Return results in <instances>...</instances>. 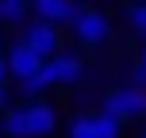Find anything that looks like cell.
Listing matches in <instances>:
<instances>
[{
    "mask_svg": "<svg viewBox=\"0 0 146 138\" xmlns=\"http://www.w3.org/2000/svg\"><path fill=\"white\" fill-rule=\"evenodd\" d=\"M131 27L139 31V35H146V4H135L131 8Z\"/></svg>",
    "mask_w": 146,
    "mask_h": 138,
    "instance_id": "cell-12",
    "label": "cell"
},
{
    "mask_svg": "<svg viewBox=\"0 0 146 138\" xmlns=\"http://www.w3.org/2000/svg\"><path fill=\"white\" fill-rule=\"evenodd\" d=\"M42 65H46V58H42L38 50H31L27 42H15L12 50H8V69H12L19 81H27L31 73H38Z\"/></svg>",
    "mask_w": 146,
    "mask_h": 138,
    "instance_id": "cell-3",
    "label": "cell"
},
{
    "mask_svg": "<svg viewBox=\"0 0 146 138\" xmlns=\"http://www.w3.org/2000/svg\"><path fill=\"white\" fill-rule=\"evenodd\" d=\"M35 15L38 19H46V23H77V15H81V8H73L69 0H35Z\"/></svg>",
    "mask_w": 146,
    "mask_h": 138,
    "instance_id": "cell-7",
    "label": "cell"
},
{
    "mask_svg": "<svg viewBox=\"0 0 146 138\" xmlns=\"http://www.w3.org/2000/svg\"><path fill=\"white\" fill-rule=\"evenodd\" d=\"M73 31H77V38L85 46H96V42L108 38V15L104 12H81L77 23H73Z\"/></svg>",
    "mask_w": 146,
    "mask_h": 138,
    "instance_id": "cell-4",
    "label": "cell"
},
{
    "mask_svg": "<svg viewBox=\"0 0 146 138\" xmlns=\"http://www.w3.org/2000/svg\"><path fill=\"white\" fill-rule=\"evenodd\" d=\"M104 111L119 115L123 123H127V119H142L146 115V92H142L139 85H123V88H115V92H108Z\"/></svg>",
    "mask_w": 146,
    "mask_h": 138,
    "instance_id": "cell-1",
    "label": "cell"
},
{
    "mask_svg": "<svg viewBox=\"0 0 146 138\" xmlns=\"http://www.w3.org/2000/svg\"><path fill=\"white\" fill-rule=\"evenodd\" d=\"M54 85V77H50V69H38V73H31V77L27 81H23V88H27V92H46V88H50Z\"/></svg>",
    "mask_w": 146,
    "mask_h": 138,
    "instance_id": "cell-10",
    "label": "cell"
},
{
    "mask_svg": "<svg viewBox=\"0 0 146 138\" xmlns=\"http://www.w3.org/2000/svg\"><path fill=\"white\" fill-rule=\"evenodd\" d=\"M58 127V111L50 104H27V134L31 138H46Z\"/></svg>",
    "mask_w": 146,
    "mask_h": 138,
    "instance_id": "cell-6",
    "label": "cell"
},
{
    "mask_svg": "<svg viewBox=\"0 0 146 138\" xmlns=\"http://www.w3.org/2000/svg\"><path fill=\"white\" fill-rule=\"evenodd\" d=\"M4 131L12 134V138H31L27 134V104H23V108H12L4 115Z\"/></svg>",
    "mask_w": 146,
    "mask_h": 138,
    "instance_id": "cell-8",
    "label": "cell"
},
{
    "mask_svg": "<svg viewBox=\"0 0 146 138\" xmlns=\"http://www.w3.org/2000/svg\"><path fill=\"white\" fill-rule=\"evenodd\" d=\"M23 42L31 46V50H38L46 61L54 58V54H62V35H58V27L54 23H46V19H35L27 31H23Z\"/></svg>",
    "mask_w": 146,
    "mask_h": 138,
    "instance_id": "cell-2",
    "label": "cell"
},
{
    "mask_svg": "<svg viewBox=\"0 0 146 138\" xmlns=\"http://www.w3.org/2000/svg\"><path fill=\"white\" fill-rule=\"evenodd\" d=\"M0 19H4V23L23 19V0H0Z\"/></svg>",
    "mask_w": 146,
    "mask_h": 138,
    "instance_id": "cell-11",
    "label": "cell"
},
{
    "mask_svg": "<svg viewBox=\"0 0 146 138\" xmlns=\"http://www.w3.org/2000/svg\"><path fill=\"white\" fill-rule=\"evenodd\" d=\"M23 4H27V0H23Z\"/></svg>",
    "mask_w": 146,
    "mask_h": 138,
    "instance_id": "cell-16",
    "label": "cell"
},
{
    "mask_svg": "<svg viewBox=\"0 0 146 138\" xmlns=\"http://www.w3.org/2000/svg\"><path fill=\"white\" fill-rule=\"evenodd\" d=\"M69 138H100V127H96V111H92V115H81V119H73Z\"/></svg>",
    "mask_w": 146,
    "mask_h": 138,
    "instance_id": "cell-9",
    "label": "cell"
},
{
    "mask_svg": "<svg viewBox=\"0 0 146 138\" xmlns=\"http://www.w3.org/2000/svg\"><path fill=\"white\" fill-rule=\"evenodd\" d=\"M142 138H146V131H142Z\"/></svg>",
    "mask_w": 146,
    "mask_h": 138,
    "instance_id": "cell-15",
    "label": "cell"
},
{
    "mask_svg": "<svg viewBox=\"0 0 146 138\" xmlns=\"http://www.w3.org/2000/svg\"><path fill=\"white\" fill-rule=\"evenodd\" d=\"M4 100H8V85L0 81V104H4Z\"/></svg>",
    "mask_w": 146,
    "mask_h": 138,
    "instance_id": "cell-14",
    "label": "cell"
},
{
    "mask_svg": "<svg viewBox=\"0 0 146 138\" xmlns=\"http://www.w3.org/2000/svg\"><path fill=\"white\" fill-rule=\"evenodd\" d=\"M46 69H50V77H54V85H77L81 77H85V65H81V58L77 54H54L50 61H46Z\"/></svg>",
    "mask_w": 146,
    "mask_h": 138,
    "instance_id": "cell-5",
    "label": "cell"
},
{
    "mask_svg": "<svg viewBox=\"0 0 146 138\" xmlns=\"http://www.w3.org/2000/svg\"><path fill=\"white\" fill-rule=\"evenodd\" d=\"M8 73H12V69H8V58H0V81H4Z\"/></svg>",
    "mask_w": 146,
    "mask_h": 138,
    "instance_id": "cell-13",
    "label": "cell"
}]
</instances>
